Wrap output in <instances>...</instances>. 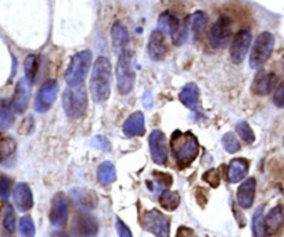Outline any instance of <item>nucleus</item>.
<instances>
[{"instance_id":"nucleus-1","label":"nucleus","mask_w":284,"mask_h":237,"mask_svg":"<svg viewBox=\"0 0 284 237\" xmlns=\"http://www.w3.org/2000/svg\"><path fill=\"white\" fill-rule=\"evenodd\" d=\"M112 68L110 60L101 56L94 61L92 77H90V94L94 103H104L111 93Z\"/></svg>"},{"instance_id":"nucleus-2","label":"nucleus","mask_w":284,"mask_h":237,"mask_svg":"<svg viewBox=\"0 0 284 237\" xmlns=\"http://www.w3.org/2000/svg\"><path fill=\"white\" fill-rule=\"evenodd\" d=\"M171 147H172L175 160L182 168H186L192 164L197 158L198 150H200L197 137L192 132L183 133L180 131H175L171 137Z\"/></svg>"},{"instance_id":"nucleus-3","label":"nucleus","mask_w":284,"mask_h":237,"mask_svg":"<svg viewBox=\"0 0 284 237\" xmlns=\"http://www.w3.org/2000/svg\"><path fill=\"white\" fill-rule=\"evenodd\" d=\"M92 65V52L82 50L71 58V63L65 71V82L69 87L81 86L86 79Z\"/></svg>"},{"instance_id":"nucleus-4","label":"nucleus","mask_w":284,"mask_h":237,"mask_svg":"<svg viewBox=\"0 0 284 237\" xmlns=\"http://www.w3.org/2000/svg\"><path fill=\"white\" fill-rule=\"evenodd\" d=\"M116 86L121 94H128L135 86L133 53L129 49L122 50L116 64Z\"/></svg>"},{"instance_id":"nucleus-5","label":"nucleus","mask_w":284,"mask_h":237,"mask_svg":"<svg viewBox=\"0 0 284 237\" xmlns=\"http://www.w3.org/2000/svg\"><path fill=\"white\" fill-rule=\"evenodd\" d=\"M63 107L65 115L78 120L87 110V92L83 85L69 87L63 94Z\"/></svg>"},{"instance_id":"nucleus-6","label":"nucleus","mask_w":284,"mask_h":237,"mask_svg":"<svg viewBox=\"0 0 284 237\" xmlns=\"http://www.w3.org/2000/svg\"><path fill=\"white\" fill-rule=\"evenodd\" d=\"M275 48V36L270 32H262L258 35L252 44L250 56V65L252 69H259L269 60Z\"/></svg>"},{"instance_id":"nucleus-7","label":"nucleus","mask_w":284,"mask_h":237,"mask_svg":"<svg viewBox=\"0 0 284 237\" xmlns=\"http://www.w3.org/2000/svg\"><path fill=\"white\" fill-rule=\"evenodd\" d=\"M233 36V22L229 15H219L209 32V44L214 49H223Z\"/></svg>"},{"instance_id":"nucleus-8","label":"nucleus","mask_w":284,"mask_h":237,"mask_svg":"<svg viewBox=\"0 0 284 237\" xmlns=\"http://www.w3.org/2000/svg\"><path fill=\"white\" fill-rule=\"evenodd\" d=\"M143 228L155 237H169L171 222L158 209H150L143 215Z\"/></svg>"},{"instance_id":"nucleus-9","label":"nucleus","mask_w":284,"mask_h":237,"mask_svg":"<svg viewBox=\"0 0 284 237\" xmlns=\"http://www.w3.org/2000/svg\"><path fill=\"white\" fill-rule=\"evenodd\" d=\"M58 93V83L54 79H49L39 89L38 94L35 97L34 108L36 112H48L56 102Z\"/></svg>"},{"instance_id":"nucleus-10","label":"nucleus","mask_w":284,"mask_h":237,"mask_svg":"<svg viewBox=\"0 0 284 237\" xmlns=\"http://www.w3.org/2000/svg\"><path fill=\"white\" fill-rule=\"evenodd\" d=\"M149 145H150V153H151V158L155 164L165 165L168 162V141H167V136L164 132L155 129L150 133L149 136Z\"/></svg>"},{"instance_id":"nucleus-11","label":"nucleus","mask_w":284,"mask_h":237,"mask_svg":"<svg viewBox=\"0 0 284 237\" xmlns=\"http://www.w3.org/2000/svg\"><path fill=\"white\" fill-rule=\"evenodd\" d=\"M73 230L77 237H96L99 232V223L90 212L79 211L74 218Z\"/></svg>"},{"instance_id":"nucleus-12","label":"nucleus","mask_w":284,"mask_h":237,"mask_svg":"<svg viewBox=\"0 0 284 237\" xmlns=\"http://www.w3.org/2000/svg\"><path fill=\"white\" fill-rule=\"evenodd\" d=\"M252 42V34L248 29H240L230 44V58L233 64H241L244 61L247 53L251 48Z\"/></svg>"},{"instance_id":"nucleus-13","label":"nucleus","mask_w":284,"mask_h":237,"mask_svg":"<svg viewBox=\"0 0 284 237\" xmlns=\"http://www.w3.org/2000/svg\"><path fill=\"white\" fill-rule=\"evenodd\" d=\"M68 219V203L67 197L63 193L54 196L52 209H50V222L56 228H61L67 223Z\"/></svg>"},{"instance_id":"nucleus-14","label":"nucleus","mask_w":284,"mask_h":237,"mask_svg":"<svg viewBox=\"0 0 284 237\" xmlns=\"http://www.w3.org/2000/svg\"><path fill=\"white\" fill-rule=\"evenodd\" d=\"M277 83H279V77L276 74L264 73L255 78L251 89L256 96H268L277 87Z\"/></svg>"},{"instance_id":"nucleus-15","label":"nucleus","mask_w":284,"mask_h":237,"mask_svg":"<svg viewBox=\"0 0 284 237\" xmlns=\"http://www.w3.org/2000/svg\"><path fill=\"white\" fill-rule=\"evenodd\" d=\"M149 56L154 61H161L164 60L167 53H168V44L165 40V34H162L159 29L153 31V34L149 39Z\"/></svg>"},{"instance_id":"nucleus-16","label":"nucleus","mask_w":284,"mask_h":237,"mask_svg":"<svg viewBox=\"0 0 284 237\" xmlns=\"http://www.w3.org/2000/svg\"><path fill=\"white\" fill-rule=\"evenodd\" d=\"M256 193L255 178H247L237 190V203L243 209H248L252 207Z\"/></svg>"},{"instance_id":"nucleus-17","label":"nucleus","mask_w":284,"mask_h":237,"mask_svg":"<svg viewBox=\"0 0 284 237\" xmlns=\"http://www.w3.org/2000/svg\"><path fill=\"white\" fill-rule=\"evenodd\" d=\"M124 135L126 137H135V136L145 135L146 131V118L141 111L133 112L124 124Z\"/></svg>"},{"instance_id":"nucleus-18","label":"nucleus","mask_w":284,"mask_h":237,"mask_svg":"<svg viewBox=\"0 0 284 237\" xmlns=\"http://www.w3.org/2000/svg\"><path fill=\"white\" fill-rule=\"evenodd\" d=\"M13 199H14L15 205L18 207L19 211H29L34 207V197H32V192L29 189L27 183H18L15 186L14 193H13Z\"/></svg>"},{"instance_id":"nucleus-19","label":"nucleus","mask_w":284,"mask_h":237,"mask_svg":"<svg viewBox=\"0 0 284 237\" xmlns=\"http://www.w3.org/2000/svg\"><path fill=\"white\" fill-rule=\"evenodd\" d=\"M250 171V162L246 158H234L227 167V180L230 183H237L247 176Z\"/></svg>"},{"instance_id":"nucleus-20","label":"nucleus","mask_w":284,"mask_h":237,"mask_svg":"<svg viewBox=\"0 0 284 237\" xmlns=\"http://www.w3.org/2000/svg\"><path fill=\"white\" fill-rule=\"evenodd\" d=\"M29 102V83L27 79H21L15 86L13 96V108L15 112H24L28 107Z\"/></svg>"},{"instance_id":"nucleus-21","label":"nucleus","mask_w":284,"mask_h":237,"mask_svg":"<svg viewBox=\"0 0 284 237\" xmlns=\"http://www.w3.org/2000/svg\"><path fill=\"white\" fill-rule=\"evenodd\" d=\"M284 223V208L281 205H277L275 208H272L265 217V229L266 234L273 236L279 232L280 228Z\"/></svg>"},{"instance_id":"nucleus-22","label":"nucleus","mask_w":284,"mask_h":237,"mask_svg":"<svg viewBox=\"0 0 284 237\" xmlns=\"http://www.w3.org/2000/svg\"><path fill=\"white\" fill-rule=\"evenodd\" d=\"M182 27V22L174 13L171 11H165L159 15L158 18V29L162 34L171 35V38H174L175 35L178 34V31Z\"/></svg>"},{"instance_id":"nucleus-23","label":"nucleus","mask_w":284,"mask_h":237,"mask_svg":"<svg viewBox=\"0 0 284 237\" xmlns=\"http://www.w3.org/2000/svg\"><path fill=\"white\" fill-rule=\"evenodd\" d=\"M111 40H112L114 48L125 50L126 44L129 42V31L125 24H122L121 21L114 22V25L111 27Z\"/></svg>"},{"instance_id":"nucleus-24","label":"nucleus","mask_w":284,"mask_h":237,"mask_svg":"<svg viewBox=\"0 0 284 237\" xmlns=\"http://www.w3.org/2000/svg\"><path fill=\"white\" fill-rule=\"evenodd\" d=\"M179 99L187 108H190L193 111H197L198 102H200V93H198L197 85L196 83L186 85L179 94Z\"/></svg>"},{"instance_id":"nucleus-25","label":"nucleus","mask_w":284,"mask_h":237,"mask_svg":"<svg viewBox=\"0 0 284 237\" xmlns=\"http://www.w3.org/2000/svg\"><path fill=\"white\" fill-rule=\"evenodd\" d=\"M188 21H190V28H192L194 38H201L208 25L207 13H205V11H196V13L188 18Z\"/></svg>"},{"instance_id":"nucleus-26","label":"nucleus","mask_w":284,"mask_h":237,"mask_svg":"<svg viewBox=\"0 0 284 237\" xmlns=\"http://www.w3.org/2000/svg\"><path fill=\"white\" fill-rule=\"evenodd\" d=\"M97 178H99V182L104 186L114 183L116 179V171L114 164L110 161H104L103 164H100L97 170Z\"/></svg>"},{"instance_id":"nucleus-27","label":"nucleus","mask_w":284,"mask_h":237,"mask_svg":"<svg viewBox=\"0 0 284 237\" xmlns=\"http://www.w3.org/2000/svg\"><path fill=\"white\" fill-rule=\"evenodd\" d=\"M38 69H39V57L38 56H35V54H29L24 61L25 79L28 81L29 85H32V83L35 82V78H36Z\"/></svg>"},{"instance_id":"nucleus-28","label":"nucleus","mask_w":284,"mask_h":237,"mask_svg":"<svg viewBox=\"0 0 284 237\" xmlns=\"http://www.w3.org/2000/svg\"><path fill=\"white\" fill-rule=\"evenodd\" d=\"M179 203H180V197H179V194L176 192H171V190L165 189L159 196V204L167 211H175L179 207Z\"/></svg>"},{"instance_id":"nucleus-29","label":"nucleus","mask_w":284,"mask_h":237,"mask_svg":"<svg viewBox=\"0 0 284 237\" xmlns=\"http://www.w3.org/2000/svg\"><path fill=\"white\" fill-rule=\"evenodd\" d=\"M252 232L254 237H266L265 218H264V207L261 205L252 215Z\"/></svg>"},{"instance_id":"nucleus-30","label":"nucleus","mask_w":284,"mask_h":237,"mask_svg":"<svg viewBox=\"0 0 284 237\" xmlns=\"http://www.w3.org/2000/svg\"><path fill=\"white\" fill-rule=\"evenodd\" d=\"M13 110H14L13 104H10L7 100L2 102V107H0V128H2V131H6L14 121Z\"/></svg>"},{"instance_id":"nucleus-31","label":"nucleus","mask_w":284,"mask_h":237,"mask_svg":"<svg viewBox=\"0 0 284 237\" xmlns=\"http://www.w3.org/2000/svg\"><path fill=\"white\" fill-rule=\"evenodd\" d=\"M73 194H75V201L79 203L83 207H87V208H94L97 204L96 196L92 193V192H87V190H75L73 192Z\"/></svg>"},{"instance_id":"nucleus-32","label":"nucleus","mask_w":284,"mask_h":237,"mask_svg":"<svg viewBox=\"0 0 284 237\" xmlns=\"http://www.w3.org/2000/svg\"><path fill=\"white\" fill-rule=\"evenodd\" d=\"M236 133L241 137V140H244L247 145H252L255 141V133L251 129V126L246 121L239 122L236 125Z\"/></svg>"},{"instance_id":"nucleus-33","label":"nucleus","mask_w":284,"mask_h":237,"mask_svg":"<svg viewBox=\"0 0 284 237\" xmlns=\"http://www.w3.org/2000/svg\"><path fill=\"white\" fill-rule=\"evenodd\" d=\"M3 228L10 234L15 232V212L14 208L9 204L3 208Z\"/></svg>"},{"instance_id":"nucleus-34","label":"nucleus","mask_w":284,"mask_h":237,"mask_svg":"<svg viewBox=\"0 0 284 237\" xmlns=\"http://www.w3.org/2000/svg\"><path fill=\"white\" fill-rule=\"evenodd\" d=\"M222 146H223V149H225L227 153H230V154L237 153L241 147L240 141H239V139L236 137V135L231 133V132H227V133H225V136L222 137Z\"/></svg>"},{"instance_id":"nucleus-35","label":"nucleus","mask_w":284,"mask_h":237,"mask_svg":"<svg viewBox=\"0 0 284 237\" xmlns=\"http://www.w3.org/2000/svg\"><path fill=\"white\" fill-rule=\"evenodd\" d=\"M15 153V141L11 137L5 136L0 141V154H2V162H6V160L11 157Z\"/></svg>"},{"instance_id":"nucleus-36","label":"nucleus","mask_w":284,"mask_h":237,"mask_svg":"<svg viewBox=\"0 0 284 237\" xmlns=\"http://www.w3.org/2000/svg\"><path fill=\"white\" fill-rule=\"evenodd\" d=\"M19 234L21 237H35L36 229L31 217H22L19 219Z\"/></svg>"},{"instance_id":"nucleus-37","label":"nucleus","mask_w":284,"mask_h":237,"mask_svg":"<svg viewBox=\"0 0 284 237\" xmlns=\"http://www.w3.org/2000/svg\"><path fill=\"white\" fill-rule=\"evenodd\" d=\"M92 146L93 147H96V149H100V150L104 151H108L111 149L110 141L107 140L104 136H96L92 140Z\"/></svg>"},{"instance_id":"nucleus-38","label":"nucleus","mask_w":284,"mask_h":237,"mask_svg":"<svg viewBox=\"0 0 284 237\" xmlns=\"http://www.w3.org/2000/svg\"><path fill=\"white\" fill-rule=\"evenodd\" d=\"M10 189H11V180L7 178V176H2V199L3 201H7L9 200V194Z\"/></svg>"},{"instance_id":"nucleus-39","label":"nucleus","mask_w":284,"mask_h":237,"mask_svg":"<svg viewBox=\"0 0 284 237\" xmlns=\"http://www.w3.org/2000/svg\"><path fill=\"white\" fill-rule=\"evenodd\" d=\"M273 103L280 108H284V83H281L277 89H276L275 96H273Z\"/></svg>"},{"instance_id":"nucleus-40","label":"nucleus","mask_w":284,"mask_h":237,"mask_svg":"<svg viewBox=\"0 0 284 237\" xmlns=\"http://www.w3.org/2000/svg\"><path fill=\"white\" fill-rule=\"evenodd\" d=\"M116 232L120 234V237H133L132 236V232H130V229L126 226L125 223L122 222L121 219H116Z\"/></svg>"},{"instance_id":"nucleus-41","label":"nucleus","mask_w":284,"mask_h":237,"mask_svg":"<svg viewBox=\"0 0 284 237\" xmlns=\"http://www.w3.org/2000/svg\"><path fill=\"white\" fill-rule=\"evenodd\" d=\"M178 237H194V236H193V233L190 232V230L182 228L180 229V232H179Z\"/></svg>"},{"instance_id":"nucleus-42","label":"nucleus","mask_w":284,"mask_h":237,"mask_svg":"<svg viewBox=\"0 0 284 237\" xmlns=\"http://www.w3.org/2000/svg\"><path fill=\"white\" fill-rule=\"evenodd\" d=\"M50 237H69L65 232H61V230H57V232H53L52 233V236Z\"/></svg>"},{"instance_id":"nucleus-43","label":"nucleus","mask_w":284,"mask_h":237,"mask_svg":"<svg viewBox=\"0 0 284 237\" xmlns=\"http://www.w3.org/2000/svg\"><path fill=\"white\" fill-rule=\"evenodd\" d=\"M143 103H145L146 107H151V99H150V93H147V97H146V102H143Z\"/></svg>"},{"instance_id":"nucleus-44","label":"nucleus","mask_w":284,"mask_h":237,"mask_svg":"<svg viewBox=\"0 0 284 237\" xmlns=\"http://www.w3.org/2000/svg\"><path fill=\"white\" fill-rule=\"evenodd\" d=\"M281 67H283V71H284V54H283V58H281Z\"/></svg>"},{"instance_id":"nucleus-45","label":"nucleus","mask_w":284,"mask_h":237,"mask_svg":"<svg viewBox=\"0 0 284 237\" xmlns=\"http://www.w3.org/2000/svg\"><path fill=\"white\" fill-rule=\"evenodd\" d=\"M2 237H11V236H10V234H7V233H5V234H3Z\"/></svg>"}]
</instances>
